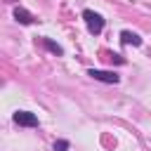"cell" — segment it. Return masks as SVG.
<instances>
[{
    "instance_id": "obj_2",
    "label": "cell",
    "mask_w": 151,
    "mask_h": 151,
    "mask_svg": "<svg viewBox=\"0 0 151 151\" xmlns=\"http://www.w3.org/2000/svg\"><path fill=\"white\" fill-rule=\"evenodd\" d=\"M14 123L26 125V127H35V125H38V116L31 113V111H17V113H14Z\"/></svg>"
},
{
    "instance_id": "obj_3",
    "label": "cell",
    "mask_w": 151,
    "mask_h": 151,
    "mask_svg": "<svg viewBox=\"0 0 151 151\" xmlns=\"http://www.w3.org/2000/svg\"><path fill=\"white\" fill-rule=\"evenodd\" d=\"M90 76H92L94 80H101V83H113V85L120 80L113 71H99V68H92V71H90Z\"/></svg>"
},
{
    "instance_id": "obj_4",
    "label": "cell",
    "mask_w": 151,
    "mask_h": 151,
    "mask_svg": "<svg viewBox=\"0 0 151 151\" xmlns=\"http://www.w3.org/2000/svg\"><path fill=\"white\" fill-rule=\"evenodd\" d=\"M120 40H123L125 45H134V47L142 45V38H139L137 33H132V31H123V33H120Z\"/></svg>"
},
{
    "instance_id": "obj_5",
    "label": "cell",
    "mask_w": 151,
    "mask_h": 151,
    "mask_svg": "<svg viewBox=\"0 0 151 151\" xmlns=\"http://www.w3.org/2000/svg\"><path fill=\"white\" fill-rule=\"evenodd\" d=\"M14 19H17V21H21V24H31V21H33L31 12H26V9H21V7H17V9H14Z\"/></svg>"
},
{
    "instance_id": "obj_6",
    "label": "cell",
    "mask_w": 151,
    "mask_h": 151,
    "mask_svg": "<svg viewBox=\"0 0 151 151\" xmlns=\"http://www.w3.org/2000/svg\"><path fill=\"white\" fill-rule=\"evenodd\" d=\"M42 42H45V47H47V50H52V52H54V54H61V47H59V45H54V42H52V40H50V38H45V40H42Z\"/></svg>"
},
{
    "instance_id": "obj_1",
    "label": "cell",
    "mask_w": 151,
    "mask_h": 151,
    "mask_svg": "<svg viewBox=\"0 0 151 151\" xmlns=\"http://www.w3.org/2000/svg\"><path fill=\"white\" fill-rule=\"evenodd\" d=\"M83 19H85L90 33H94V35L101 33V28H104V19H101V14H97V12H92V9H85V12H83Z\"/></svg>"
},
{
    "instance_id": "obj_7",
    "label": "cell",
    "mask_w": 151,
    "mask_h": 151,
    "mask_svg": "<svg viewBox=\"0 0 151 151\" xmlns=\"http://www.w3.org/2000/svg\"><path fill=\"white\" fill-rule=\"evenodd\" d=\"M66 149H68V142H64V139H59L54 144V151H66Z\"/></svg>"
}]
</instances>
